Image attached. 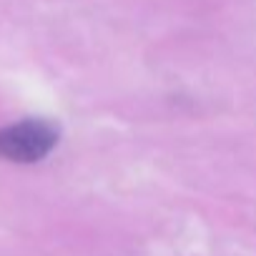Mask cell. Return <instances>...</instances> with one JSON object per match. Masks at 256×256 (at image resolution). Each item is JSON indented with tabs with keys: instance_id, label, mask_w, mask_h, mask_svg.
Instances as JSON below:
<instances>
[{
	"instance_id": "cell-1",
	"label": "cell",
	"mask_w": 256,
	"mask_h": 256,
	"mask_svg": "<svg viewBox=\"0 0 256 256\" xmlns=\"http://www.w3.org/2000/svg\"><path fill=\"white\" fill-rule=\"evenodd\" d=\"M58 126L43 118H26L0 128V158L10 164H38L58 146Z\"/></svg>"
}]
</instances>
